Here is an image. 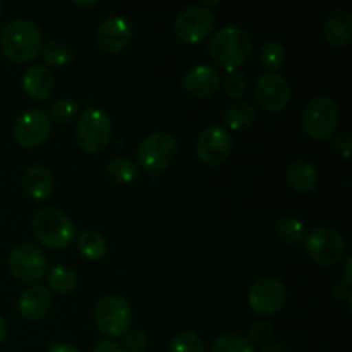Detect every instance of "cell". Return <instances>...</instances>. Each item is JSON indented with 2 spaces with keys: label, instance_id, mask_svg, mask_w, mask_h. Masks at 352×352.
<instances>
[{
  "label": "cell",
  "instance_id": "d4e9b609",
  "mask_svg": "<svg viewBox=\"0 0 352 352\" xmlns=\"http://www.w3.org/2000/svg\"><path fill=\"white\" fill-rule=\"evenodd\" d=\"M47 277L48 285L57 294H71L78 285V275L74 274V270H71L69 267H62V265L52 268Z\"/></svg>",
  "mask_w": 352,
  "mask_h": 352
},
{
  "label": "cell",
  "instance_id": "836d02e7",
  "mask_svg": "<svg viewBox=\"0 0 352 352\" xmlns=\"http://www.w3.org/2000/svg\"><path fill=\"white\" fill-rule=\"evenodd\" d=\"M272 325L267 322H256L253 323V327H251L250 330V336H248V342L251 344V346H263V344H267L268 340L272 339Z\"/></svg>",
  "mask_w": 352,
  "mask_h": 352
},
{
  "label": "cell",
  "instance_id": "b9f144b4",
  "mask_svg": "<svg viewBox=\"0 0 352 352\" xmlns=\"http://www.w3.org/2000/svg\"><path fill=\"white\" fill-rule=\"evenodd\" d=\"M2 9H3V3H2V0H0V14H2Z\"/></svg>",
  "mask_w": 352,
  "mask_h": 352
},
{
  "label": "cell",
  "instance_id": "8992f818",
  "mask_svg": "<svg viewBox=\"0 0 352 352\" xmlns=\"http://www.w3.org/2000/svg\"><path fill=\"white\" fill-rule=\"evenodd\" d=\"M305 248L308 256L322 267H333L342 260L346 243L342 236L332 227L320 226L306 232Z\"/></svg>",
  "mask_w": 352,
  "mask_h": 352
},
{
  "label": "cell",
  "instance_id": "e0dca14e",
  "mask_svg": "<svg viewBox=\"0 0 352 352\" xmlns=\"http://www.w3.org/2000/svg\"><path fill=\"white\" fill-rule=\"evenodd\" d=\"M52 292L43 285H31L19 296V313L24 320L38 322L52 309Z\"/></svg>",
  "mask_w": 352,
  "mask_h": 352
},
{
  "label": "cell",
  "instance_id": "f35d334b",
  "mask_svg": "<svg viewBox=\"0 0 352 352\" xmlns=\"http://www.w3.org/2000/svg\"><path fill=\"white\" fill-rule=\"evenodd\" d=\"M261 352H292V349L287 346V344L278 342V344H270V346L265 347Z\"/></svg>",
  "mask_w": 352,
  "mask_h": 352
},
{
  "label": "cell",
  "instance_id": "603a6c76",
  "mask_svg": "<svg viewBox=\"0 0 352 352\" xmlns=\"http://www.w3.org/2000/svg\"><path fill=\"white\" fill-rule=\"evenodd\" d=\"M107 175L110 181L117 184H131L140 179V168L127 158H112L105 167Z\"/></svg>",
  "mask_w": 352,
  "mask_h": 352
},
{
  "label": "cell",
  "instance_id": "4dcf8cb0",
  "mask_svg": "<svg viewBox=\"0 0 352 352\" xmlns=\"http://www.w3.org/2000/svg\"><path fill=\"white\" fill-rule=\"evenodd\" d=\"M78 103L71 98H60L52 105L50 110V119H54L58 124H67L74 119L78 113Z\"/></svg>",
  "mask_w": 352,
  "mask_h": 352
},
{
  "label": "cell",
  "instance_id": "8fae6325",
  "mask_svg": "<svg viewBox=\"0 0 352 352\" xmlns=\"http://www.w3.org/2000/svg\"><path fill=\"white\" fill-rule=\"evenodd\" d=\"M50 131V116L41 109H30L17 117L14 124V140L23 148H36L47 141Z\"/></svg>",
  "mask_w": 352,
  "mask_h": 352
},
{
  "label": "cell",
  "instance_id": "7a4b0ae2",
  "mask_svg": "<svg viewBox=\"0 0 352 352\" xmlns=\"http://www.w3.org/2000/svg\"><path fill=\"white\" fill-rule=\"evenodd\" d=\"M251 52H253V40L250 33L239 26L222 28L213 34L208 45V54L213 62L229 72L243 65L250 58Z\"/></svg>",
  "mask_w": 352,
  "mask_h": 352
},
{
  "label": "cell",
  "instance_id": "5b68a950",
  "mask_svg": "<svg viewBox=\"0 0 352 352\" xmlns=\"http://www.w3.org/2000/svg\"><path fill=\"white\" fill-rule=\"evenodd\" d=\"M339 126V107L330 96H316L302 113V129L313 140H329Z\"/></svg>",
  "mask_w": 352,
  "mask_h": 352
},
{
  "label": "cell",
  "instance_id": "d6986e66",
  "mask_svg": "<svg viewBox=\"0 0 352 352\" xmlns=\"http://www.w3.org/2000/svg\"><path fill=\"white\" fill-rule=\"evenodd\" d=\"M24 192L36 201H45L54 192V174L43 165H31L21 179Z\"/></svg>",
  "mask_w": 352,
  "mask_h": 352
},
{
  "label": "cell",
  "instance_id": "ac0fdd59",
  "mask_svg": "<svg viewBox=\"0 0 352 352\" xmlns=\"http://www.w3.org/2000/svg\"><path fill=\"white\" fill-rule=\"evenodd\" d=\"M23 91L30 98L45 100L52 95L55 88V76L47 65L33 64L24 71L23 79H21Z\"/></svg>",
  "mask_w": 352,
  "mask_h": 352
},
{
  "label": "cell",
  "instance_id": "7402d4cb",
  "mask_svg": "<svg viewBox=\"0 0 352 352\" xmlns=\"http://www.w3.org/2000/svg\"><path fill=\"white\" fill-rule=\"evenodd\" d=\"M254 120H256V109L250 102L234 103L223 113V122L232 131L250 129Z\"/></svg>",
  "mask_w": 352,
  "mask_h": 352
},
{
  "label": "cell",
  "instance_id": "9a60e30c",
  "mask_svg": "<svg viewBox=\"0 0 352 352\" xmlns=\"http://www.w3.org/2000/svg\"><path fill=\"white\" fill-rule=\"evenodd\" d=\"M131 28L124 19L116 16L105 17L96 28V43L107 54H119L129 45Z\"/></svg>",
  "mask_w": 352,
  "mask_h": 352
},
{
  "label": "cell",
  "instance_id": "f546056e",
  "mask_svg": "<svg viewBox=\"0 0 352 352\" xmlns=\"http://www.w3.org/2000/svg\"><path fill=\"white\" fill-rule=\"evenodd\" d=\"M168 352H205V344L198 333L186 330L172 339Z\"/></svg>",
  "mask_w": 352,
  "mask_h": 352
},
{
  "label": "cell",
  "instance_id": "d590c367",
  "mask_svg": "<svg viewBox=\"0 0 352 352\" xmlns=\"http://www.w3.org/2000/svg\"><path fill=\"white\" fill-rule=\"evenodd\" d=\"M93 352H126V349L113 340H100Z\"/></svg>",
  "mask_w": 352,
  "mask_h": 352
},
{
  "label": "cell",
  "instance_id": "83f0119b",
  "mask_svg": "<svg viewBox=\"0 0 352 352\" xmlns=\"http://www.w3.org/2000/svg\"><path fill=\"white\" fill-rule=\"evenodd\" d=\"M285 57H287L285 55V48L280 41H267L260 50V60L263 64V67L268 69V72L278 71L284 65Z\"/></svg>",
  "mask_w": 352,
  "mask_h": 352
},
{
  "label": "cell",
  "instance_id": "ab89813d",
  "mask_svg": "<svg viewBox=\"0 0 352 352\" xmlns=\"http://www.w3.org/2000/svg\"><path fill=\"white\" fill-rule=\"evenodd\" d=\"M6 337H7V322L0 316V344L6 340Z\"/></svg>",
  "mask_w": 352,
  "mask_h": 352
},
{
  "label": "cell",
  "instance_id": "484cf974",
  "mask_svg": "<svg viewBox=\"0 0 352 352\" xmlns=\"http://www.w3.org/2000/svg\"><path fill=\"white\" fill-rule=\"evenodd\" d=\"M277 237L285 244H298L305 239L306 236V227L296 217H284L278 220L277 227H275Z\"/></svg>",
  "mask_w": 352,
  "mask_h": 352
},
{
  "label": "cell",
  "instance_id": "1f68e13d",
  "mask_svg": "<svg viewBox=\"0 0 352 352\" xmlns=\"http://www.w3.org/2000/svg\"><path fill=\"white\" fill-rule=\"evenodd\" d=\"M220 86L230 98H241L248 89V78L244 76V72L232 71L226 76Z\"/></svg>",
  "mask_w": 352,
  "mask_h": 352
},
{
  "label": "cell",
  "instance_id": "ba28073f",
  "mask_svg": "<svg viewBox=\"0 0 352 352\" xmlns=\"http://www.w3.org/2000/svg\"><path fill=\"white\" fill-rule=\"evenodd\" d=\"M177 155V141L170 133L157 131L141 141L138 148V160L144 170L157 174L165 170Z\"/></svg>",
  "mask_w": 352,
  "mask_h": 352
},
{
  "label": "cell",
  "instance_id": "8d00e7d4",
  "mask_svg": "<svg viewBox=\"0 0 352 352\" xmlns=\"http://www.w3.org/2000/svg\"><path fill=\"white\" fill-rule=\"evenodd\" d=\"M333 294H336V298L347 299V301H351V285L347 284L346 280L339 282V284L336 285V289H333Z\"/></svg>",
  "mask_w": 352,
  "mask_h": 352
},
{
  "label": "cell",
  "instance_id": "60d3db41",
  "mask_svg": "<svg viewBox=\"0 0 352 352\" xmlns=\"http://www.w3.org/2000/svg\"><path fill=\"white\" fill-rule=\"evenodd\" d=\"M74 6H78V7H89V6H95V0H88V2H79V0H74Z\"/></svg>",
  "mask_w": 352,
  "mask_h": 352
},
{
  "label": "cell",
  "instance_id": "f1b7e54d",
  "mask_svg": "<svg viewBox=\"0 0 352 352\" xmlns=\"http://www.w3.org/2000/svg\"><path fill=\"white\" fill-rule=\"evenodd\" d=\"M210 352H254V347L248 342L246 337L237 333H226L213 340Z\"/></svg>",
  "mask_w": 352,
  "mask_h": 352
},
{
  "label": "cell",
  "instance_id": "cb8c5ba5",
  "mask_svg": "<svg viewBox=\"0 0 352 352\" xmlns=\"http://www.w3.org/2000/svg\"><path fill=\"white\" fill-rule=\"evenodd\" d=\"M78 248L82 253V256H86L91 261L102 260L107 254V241L96 230H85L81 236L78 237Z\"/></svg>",
  "mask_w": 352,
  "mask_h": 352
},
{
  "label": "cell",
  "instance_id": "4fadbf2b",
  "mask_svg": "<svg viewBox=\"0 0 352 352\" xmlns=\"http://www.w3.org/2000/svg\"><path fill=\"white\" fill-rule=\"evenodd\" d=\"M232 150V136L226 127L210 126L196 140V155L208 167L222 165Z\"/></svg>",
  "mask_w": 352,
  "mask_h": 352
},
{
  "label": "cell",
  "instance_id": "9c48e42d",
  "mask_svg": "<svg viewBox=\"0 0 352 352\" xmlns=\"http://www.w3.org/2000/svg\"><path fill=\"white\" fill-rule=\"evenodd\" d=\"M9 272L16 280L38 282L48 274V260L34 244H19L9 254Z\"/></svg>",
  "mask_w": 352,
  "mask_h": 352
},
{
  "label": "cell",
  "instance_id": "74e56055",
  "mask_svg": "<svg viewBox=\"0 0 352 352\" xmlns=\"http://www.w3.org/2000/svg\"><path fill=\"white\" fill-rule=\"evenodd\" d=\"M47 352H81V351H79L78 347L71 346V344L58 342V344H54V346H52Z\"/></svg>",
  "mask_w": 352,
  "mask_h": 352
},
{
  "label": "cell",
  "instance_id": "3957f363",
  "mask_svg": "<svg viewBox=\"0 0 352 352\" xmlns=\"http://www.w3.org/2000/svg\"><path fill=\"white\" fill-rule=\"evenodd\" d=\"M33 232L50 250H65L76 237L74 223L58 208H41L33 219Z\"/></svg>",
  "mask_w": 352,
  "mask_h": 352
},
{
  "label": "cell",
  "instance_id": "2e32d148",
  "mask_svg": "<svg viewBox=\"0 0 352 352\" xmlns=\"http://www.w3.org/2000/svg\"><path fill=\"white\" fill-rule=\"evenodd\" d=\"M220 82L222 79H220L219 71L212 65L201 64L189 69L188 74L184 76L182 86L195 98H206L220 88Z\"/></svg>",
  "mask_w": 352,
  "mask_h": 352
},
{
  "label": "cell",
  "instance_id": "4316f807",
  "mask_svg": "<svg viewBox=\"0 0 352 352\" xmlns=\"http://www.w3.org/2000/svg\"><path fill=\"white\" fill-rule=\"evenodd\" d=\"M41 55H43L45 62H48L54 67H60V65L69 64L72 60L71 45L65 43L62 40H50L45 47H41Z\"/></svg>",
  "mask_w": 352,
  "mask_h": 352
},
{
  "label": "cell",
  "instance_id": "ffe728a7",
  "mask_svg": "<svg viewBox=\"0 0 352 352\" xmlns=\"http://www.w3.org/2000/svg\"><path fill=\"white\" fill-rule=\"evenodd\" d=\"M352 34V14L347 9H336L329 14L323 24V36L332 47H344Z\"/></svg>",
  "mask_w": 352,
  "mask_h": 352
},
{
  "label": "cell",
  "instance_id": "7c38bea8",
  "mask_svg": "<svg viewBox=\"0 0 352 352\" xmlns=\"http://www.w3.org/2000/svg\"><path fill=\"white\" fill-rule=\"evenodd\" d=\"M287 301V289L284 282L274 277L260 278L250 291V306L256 315L272 316L280 311Z\"/></svg>",
  "mask_w": 352,
  "mask_h": 352
},
{
  "label": "cell",
  "instance_id": "44dd1931",
  "mask_svg": "<svg viewBox=\"0 0 352 352\" xmlns=\"http://www.w3.org/2000/svg\"><path fill=\"white\" fill-rule=\"evenodd\" d=\"M285 175H287V181L292 189L301 195H311L318 186V172H316L315 165L302 158L291 162Z\"/></svg>",
  "mask_w": 352,
  "mask_h": 352
},
{
  "label": "cell",
  "instance_id": "52a82bcc",
  "mask_svg": "<svg viewBox=\"0 0 352 352\" xmlns=\"http://www.w3.org/2000/svg\"><path fill=\"white\" fill-rule=\"evenodd\" d=\"M133 309L129 302L117 294L103 296L95 306L96 329L109 337L124 336L131 329Z\"/></svg>",
  "mask_w": 352,
  "mask_h": 352
},
{
  "label": "cell",
  "instance_id": "d6a6232c",
  "mask_svg": "<svg viewBox=\"0 0 352 352\" xmlns=\"http://www.w3.org/2000/svg\"><path fill=\"white\" fill-rule=\"evenodd\" d=\"M124 347L129 352H144L148 347L146 333L140 329H129L124 333Z\"/></svg>",
  "mask_w": 352,
  "mask_h": 352
},
{
  "label": "cell",
  "instance_id": "5bb4252c",
  "mask_svg": "<svg viewBox=\"0 0 352 352\" xmlns=\"http://www.w3.org/2000/svg\"><path fill=\"white\" fill-rule=\"evenodd\" d=\"M256 100L267 112H282L291 102L292 89L287 79L278 72H265L256 82Z\"/></svg>",
  "mask_w": 352,
  "mask_h": 352
},
{
  "label": "cell",
  "instance_id": "e575fe53",
  "mask_svg": "<svg viewBox=\"0 0 352 352\" xmlns=\"http://www.w3.org/2000/svg\"><path fill=\"white\" fill-rule=\"evenodd\" d=\"M332 141H333V146H336V150L339 151L342 157H346V158L349 157V155H351V136H349V133L342 131V133H339V134H333Z\"/></svg>",
  "mask_w": 352,
  "mask_h": 352
},
{
  "label": "cell",
  "instance_id": "30bf717a",
  "mask_svg": "<svg viewBox=\"0 0 352 352\" xmlns=\"http://www.w3.org/2000/svg\"><path fill=\"white\" fill-rule=\"evenodd\" d=\"M215 26V17L212 10L205 6H192L182 10L174 23V31L177 38L184 43L196 45L205 40Z\"/></svg>",
  "mask_w": 352,
  "mask_h": 352
},
{
  "label": "cell",
  "instance_id": "277c9868",
  "mask_svg": "<svg viewBox=\"0 0 352 352\" xmlns=\"http://www.w3.org/2000/svg\"><path fill=\"white\" fill-rule=\"evenodd\" d=\"M112 131L109 113L98 107H89L81 113L76 124V141L86 153H100L109 146Z\"/></svg>",
  "mask_w": 352,
  "mask_h": 352
},
{
  "label": "cell",
  "instance_id": "6da1fadb",
  "mask_svg": "<svg viewBox=\"0 0 352 352\" xmlns=\"http://www.w3.org/2000/svg\"><path fill=\"white\" fill-rule=\"evenodd\" d=\"M0 48L9 60L24 64L36 58L41 52L40 28L30 19H14L0 33Z\"/></svg>",
  "mask_w": 352,
  "mask_h": 352
}]
</instances>
